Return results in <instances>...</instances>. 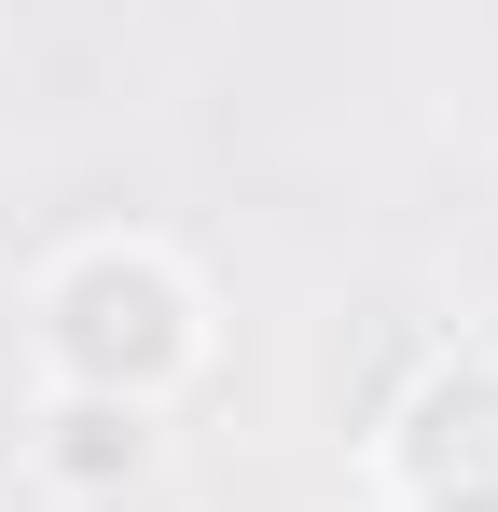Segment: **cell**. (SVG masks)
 <instances>
[{
    "instance_id": "6da1fadb",
    "label": "cell",
    "mask_w": 498,
    "mask_h": 512,
    "mask_svg": "<svg viewBox=\"0 0 498 512\" xmlns=\"http://www.w3.org/2000/svg\"><path fill=\"white\" fill-rule=\"evenodd\" d=\"M70 346H83V360H139V374H153L166 346H180V291H166L153 263H83V277H70Z\"/></svg>"
},
{
    "instance_id": "7a4b0ae2",
    "label": "cell",
    "mask_w": 498,
    "mask_h": 512,
    "mask_svg": "<svg viewBox=\"0 0 498 512\" xmlns=\"http://www.w3.org/2000/svg\"><path fill=\"white\" fill-rule=\"evenodd\" d=\"M125 457H139V416H111V402H83V416H56V471H70V485H111Z\"/></svg>"
}]
</instances>
